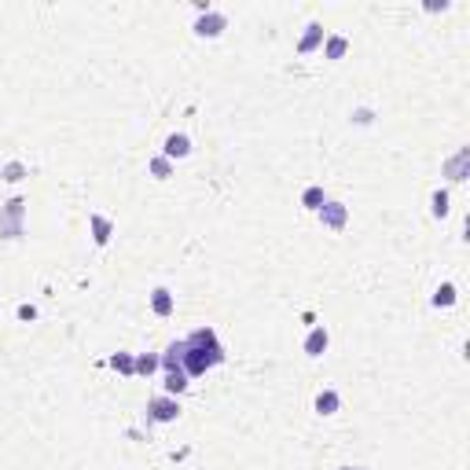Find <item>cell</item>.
I'll return each mask as SVG.
<instances>
[{"mask_svg": "<svg viewBox=\"0 0 470 470\" xmlns=\"http://www.w3.org/2000/svg\"><path fill=\"white\" fill-rule=\"evenodd\" d=\"M184 342L191 346V349H202V352H210L213 357V364L220 368L225 364V346H220V338H217V331L213 327H199V331H191Z\"/></svg>", "mask_w": 470, "mask_h": 470, "instance_id": "cell-1", "label": "cell"}, {"mask_svg": "<svg viewBox=\"0 0 470 470\" xmlns=\"http://www.w3.org/2000/svg\"><path fill=\"white\" fill-rule=\"evenodd\" d=\"M180 419V400L169 397V394H159L147 400V423H177Z\"/></svg>", "mask_w": 470, "mask_h": 470, "instance_id": "cell-2", "label": "cell"}, {"mask_svg": "<svg viewBox=\"0 0 470 470\" xmlns=\"http://www.w3.org/2000/svg\"><path fill=\"white\" fill-rule=\"evenodd\" d=\"M191 30H195V37H206V41H213V37H220V33L228 30V15H220V11H213V8H210L206 15L195 19Z\"/></svg>", "mask_w": 470, "mask_h": 470, "instance_id": "cell-3", "label": "cell"}, {"mask_svg": "<svg viewBox=\"0 0 470 470\" xmlns=\"http://www.w3.org/2000/svg\"><path fill=\"white\" fill-rule=\"evenodd\" d=\"M184 346H188V342H184ZM210 368H217L210 352H202V349H191V346L184 349V360H180V371H184L188 378H199V375H206Z\"/></svg>", "mask_w": 470, "mask_h": 470, "instance_id": "cell-4", "label": "cell"}, {"mask_svg": "<svg viewBox=\"0 0 470 470\" xmlns=\"http://www.w3.org/2000/svg\"><path fill=\"white\" fill-rule=\"evenodd\" d=\"M316 217H320V225L327 228V232H342L346 225H349V206H342V202H323L320 210H316Z\"/></svg>", "mask_w": 470, "mask_h": 470, "instance_id": "cell-5", "label": "cell"}, {"mask_svg": "<svg viewBox=\"0 0 470 470\" xmlns=\"http://www.w3.org/2000/svg\"><path fill=\"white\" fill-rule=\"evenodd\" d=\"M151 312H154V316H162V320H169L177 312V298H173L169 286H154V291H151Z\"/></svg>", "mask_w": 470, "mask_h": 470, "instance_id": "cell-6", "label": "cell"}, {"mask_svg": "<svg viewBox=\"0 0 470 470\" xmlns=\"http://www.w3.org/2000/svg\"><path fill=\"white\" fill-rule=\"evenodd\" d=\"M162 154H165L169 162L188 159V154H191V136H188V133H173V136H165V143H162Z\"/></svg>", "mask_w": 470, "mask_h": 470, "instance_id": "cell-7", "label": "cell"}, {"mask_svg": "<svg viewBox=\"0 0 470 470\" xmlns=\"http://www.w3.org/2000/svg\"><path fill=\"white\" fill-rule=\"evenodd\" d=\"M22 206H26L22 199H11L8 202V213L0 217V232H4L8 239H15V235L22 232Z\"/></svg>", "mask_w": 470, "mask_h": 470, "instance_id": "cell-8", "label": "cell"}, {"mask_svg": "<svg viewBox=\"0 0 470 470\" xmlns=\"http://www.w3.org/2000/svg\"><path fill=\"white\" fill-rule=\"evenodd\" d=\"M323 41H327L323 26H320V22H309L305 33H302V41H298V56H312L316 48H323Z\"/></svg>", "mask_w": 470, "mask_h": 470, "instance_id": "cell-9", "label": "cell"}, {"mask_svg": "<svg viewBox=\"0 0 470 470\" xmlns=\"http://www.w3.org/2000/svg\"><path fill=\"white\" fill-rule=\"evenodd\" d=\"M88 232H92V243L96 246H107L111 235H114V220L103 217V213H92V217H88Z\"/></svg>", "mask_w": 470, "mask_h": 470, "instance_id": "cell-10", "label": "cell"}, {"mask_svg": "<svg viewBox=\"0 0 470 470\" xmlns=\"http://www.w3.org/2000/svg\"><path fill=\"white\" fill-rule=\"evenodd\" d=\"M327 346H331V334H327V327H312L309 334H305V357H323L327 352Z\"/></svg>", "mask_w": 470, "mask_h": 470, "instance_id": "cell-11", "label": "cell"}, {"mask_svg": "<svg viewBox=\"0 0 470 470\" xmlns=\"http://www.w3.org/2000/svg\"><path fill=\"white\" fill-rule=\"evenodd\" d=\"M346 51H349V37H342V33H331L323 41V59L338 63V59H346Z\"/></svg>", "mask_w": 470, "mask_h": 470, "instance_id": "cell-12", "label": "cell"}, {"mask_svg": "<svg viewBox=\"0 0 470 470\" xmlns=\"http://www.w3.org/2000/svg\"><path fill=\"white\" fill-rule=\"evenodd\" d=\"M184 338L180 342H169L165 352H162V371H180V360H184Z\"/></svg>", "mask_w": 470, "mask_h": 470, "instance_id": "cell-13", "label": "cell"}, {"mask_svg": "<svg viewBox=\"0 0 470 470\" xmlns=\"http://www.w3.org/2000/svg\"><path fill=\"white\" fill-rule=\"evenodd\" d=\"M312 408H316V415H334L342 408V397H338L334 389H323V394H316V400H312Z\"/></svg>", "mask_w": 470, "mask_h": 470, "instance_id": "cell-14", "label": "cell"}, {"mask_svg": "<svg viewBox=\"0 0 470 470\" xmlns=\"http://www.w3.org/2000/svg\"><path fill=\"white\" fill-rule=\"evenodd\" d=\"M165 394L169 397H180V394H188V386H191V378L184 375V371H165Z\"/></svg>", "mask_w": 470, "mask_h": 470, "instance_id": "cell-15", "label": "cell"}, {"mask_svg": "<svg viewBox=\"0 0 470 470\" xmlns=\"http://www.w3.org/2000/svg\"><path fill=\"white\" fill-rule=\"evenodd\" d=\"M159 368H162V352H140V357H136V375L140 378L154 375Z\"/></svg>", "mask_w": 470, "mask_h": 470, "instance_id": "cell-16", "label": "cell"}, {"mask_svg": "<svg viewBox=\"0 0 470 470\" xmlns=\"http://www.w3.org/2000/svg\"><path fill=\"white\" fill-rule=\"evenodd\" d=\"M111 368H114L118 375L133 378V375H136V357H133V352H114V357H111Z\"/></svg>", "mask_w": 470, "mask_h": 470, "instance_id": "cell-17", "label": "cell"}, {"mask_svg": "<svg viewBox=\"0 0 470 470\" xmlns=\"http://www.w3.org/2000/svg\"><path fill=\"white\" fill-rule=\"evenodd\" d=\"M147 169H151L154 180H169V177H173V162H169L165 154H154V159L147 162Z\"/></svg>", "mask_w": 470, "mask_h": 470, "instance_id": "cell-18", "label": "cell"}, {"mask_svg": "<svg viewBox=\"0 0 470 470\" xmlns=\"http://www.w3.org/2000/svg\"><path fill=\"white\" fill-rule=\"evenodd\" d=\"M455 298H460V294H455V283H441L437 294H434V309H452Z\"/></svg>", "mask_w": 470, "mask_h": 470, "instance_id": "cell-19", "label": "cell"}, {"mask_svg": "<svg viewBox=\"0 0 470 470\" xmlns=\"http://www.w3.org/2000/svg\"><path fill=\"white\" fill-rule=\"evenodd\" d=\"M430 213H434L437 220L448 217V191H445V188H437L434 195H430Z\"/></svg>", "mask_w": 470, "mask_h": 470, "instance_id": "cell-20", "label": "cell"}, {"mask_svg": "<svg viewBox=\"0 0 470 470\" xmlns=\"http://www.w3.org/2000/svg\"><path fill=\"white\" fill-rule=\"evenodd\" d=\"M323 202H327V195H323V188H305V191H302V206H305V210H312V213H316Z\"/></svg>", "mask_w": 470, "mask_h": 470, "instance_id": "cell-21", "label": "cell"}, {"mask_svg": "<svg viewBox=\"0 0 470 470\" xmlns=\"http://www.w3.org/2000/svg\"><path fill=\"white\" fill-rule=\"evenodd\" d=\"M467 159H470V154H467V151H460V154H455V159L448 162V180H467V177H463Z\"/></svg>", "mask_w": 470, "mask_h": 470, "instance_id": "cell-22", "label": "cell"}, {"mask_svg": "<svg viewBox=\"0 0 470 470\" xmlns=\"http://www.w3.org/2000/svg\"><path fill=\"white\" fill-rule=\"evenodd\" d=\"M22 173H26V169H22V162H8V165H4V173H0V177H4L8 184H15V180H22Z\"/></svg>", "mask_w": 470, "mask_h": 470, "instance_id": "cell-23", "label": "cell"}, {"mask_svg": "<svg viewBox=\"0 0 470 470\" xmlns=\"http://www.w3.org/2000/svg\"><path fill=\"white\" fill-rule=\"evenodd\" d=\"M19 320H37V309L33 305H19Z\"/></svg>", "mask_w": 470, "mask_h": 470, "instance_id": "cell-24", "label": "cell"}, {"mask_svg": "<svg viewBox=\"0 0 470 470\" xmlns=\"http://www.w3.org/2000/svg\"><path fill=\"white\" fill-rule=\"evenodd\" d=\"M338 470H364V467H338Z\"/></svg>", "mask_w": 470, "mask_h": 470, "instance_id": "cell-25", "label": "cell"}]
</instances>
